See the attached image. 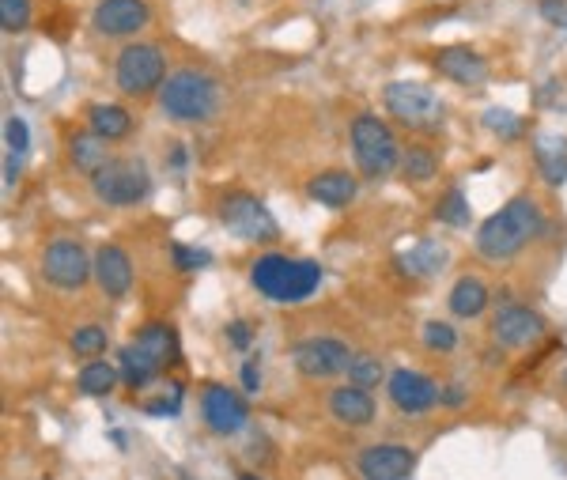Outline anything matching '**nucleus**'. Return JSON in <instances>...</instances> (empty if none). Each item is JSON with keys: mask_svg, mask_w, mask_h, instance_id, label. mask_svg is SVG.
Instances as JSON below:
<instances>
[{"mask_svg": "<svg viewBox=\"0 0 567 480\" xmlns=\"http://www.w3.org/2000/svg\"><path fill=\"white\" fill-rule=\"evenodd\" d=\"M220 223L246 242H273L280 235L273 212L261 205L254 193H227L220 201Z\"/></svg>", "mask_w": 567, "mask_h": 480, "instance_id": "obj_8", "label": "nucleus"}, {"mask_svg": "<svg viewBox=\"0 0 567 480\" xmlns=\"http://www.w3.org/2000/svg\"><path fill=\"white\" fill-rule=\"evenodd\" d=\"M95 280H99L103 295L121 299V295L133 288V261H129V254L121 246H99V254H95Z\"/></svg>", "mask_w": 567, "mask_h": 480, "instance_id": "obj_17", "label": "nucleus"}, {"mask_svg": "<svg viewBox=\"0 0 567 480\" xmlns=\"http://www.w3.org/2000/svg\"><path fill=\"white\" fill-rule=\"evenodd\" d=\"M239 480H261V477H254V473H242V477Z\"/></svg>", "mask_w": 567, "mask_h": 480, "instance_id": "obj_41", "label": "nucleus"}, {"mask_svg": "<svg viewBox=\"0 0 567 480\" xmlns=\"http://www.w3.org/2000/svg\"><path fill=\"white\" fill-rule=\"evenodd\" d=\"M439 405L462 409V405H465V390H462V386H443V390H439Z\"/></svg>", "mask_w": 567, "mask_h": 480, "instance_id": "obj_39", "label": "nucleus"}, {"mask_svg": "<svg viewBox=\"0 0 567 480\" xmlns=\"http://www.w3.org/2000/svg\"><path fill=\"white\" fill-rule=\"evenodd\" d=\"M110 140H103L99 133H72L69 140V159H72V167L76 171H84V174H99L110 163V148H106Z\"/></svg>", "mask_w": 567, "mask_h": 480, "instance_id": "obj_21", "label": "nucleus"}, {"mask_svg": "<svg viewBox=\"0 0 567 480\" xmlns=\"http://www.w3.org/2000/svg\"><path fill=\"white\" fill-rule=\"evenodd\" d=\"M144 352V356H152L159 367H167L174 360V329L163 326V322H148V326L137 333V341H133Z\"/></svg>", "mask_w": 567, "mask_h": 480, "instance_id": "obj_27", "label": "nucleus"}, {"mask_svg": "<svg viewBox=\"0 0 567 480\" xmlns=\"http://www.w3.org/2000/svg\"><path fill=\"white\" fill-rule=\"evenodd\" d=\"M227 337H231L235 348H250V326H246V322H231V326H227Z\"/></svg>", "mask_w": 567, "mask_h": 480, "instance_id": "obj_40", "label": "nucleus"}, {"mask_svg": "<svg viewBox=\"0 0 567 480\" xmlns=\"http://www.w3.org/2000/svg\"><path fill=\"white\" fill-rule=\"evenodd\" d=\"M27 23H31V0H0V27L8 35L27 31Z\"/></svg>", "mask_w": 567, "mask_h": 480, "instance_id": "obj_32", "label": "nucleus"}, {"mask_svg": "<svg viewBox=\"0 0 567 480\" xmlns=\"http://www.w3.org/2000/svg\"><path fill=\"white\" fill-rule=\"evenodd\" d=\"M72 352L76 356H87V360H95L99 352L106 348V329L103 326H80L72 333Z\"/></svg>", "mask_w": 567, "mask_h": 480, "instance_id": "obj_33", "label": "nucleus"}, {"mask_svg": "<svg viewBox=\"0 0 567 480\" xmlns=\"http://www.w3.org/2000/svg\"><path fill=\"white\" fill-rule=\"evenodd\" d=\"M545 231V212L533 197H511L496 216L477 227V254L484 261H511Z\"/></svg>", "mask_w": 567, "mask_h": 480, "instance_id": "obj_1", "label": "nucleus"}, {"mask_svg": "<svg viewBox=\"0 0 567 480\" xmlns=\"http://www.w3.org/2000/svg\"><path fill=\"white\" fill-rule=\"evenodd\" d=\"M91 189H95V197L103 205L129 208L148 197L152 178H148V167L140 159H110L103 171L91 174Z\"/></svg>", "mask_w": 567, "mask_h": 480, "instance_id": "obj_5", "label": "nucleus"}, {"mask_svg": "<svg viewBox=\"0 0 567 480\" xmlns=\"http://www.w3.org/2000/svg\"><path fill=\"white\" fill-rule=\"evenodd\" d=\"M533 159H537V167H541V174H545L549 186L567 182V137H560V133L537 137V144H533Z\"/></svg>", "mask_w": 567, "mask_h": 480, "instance_id": "obj_20", "label": "nucleus"}, {"mask_svg": "<svg viewBox=\"0 0 567 480\" xmlns=\"http://www.w3.org/2000/svg\"><path fill=\"white\" fill-rule=\"evenodd\" d=\"M118 363H106V360H91L80 367V375H76V386H80V394L84 397H106L114 390V382H118Z\"/></svg>", "mask_w": 567, "mask_h": 480, "instance_id": "obj_28", "label": "nucleus"}, {"mask_svg": "<svg viewBox=\"0 0 567 480\" xmlns=\"http://www.w3.org/2000/svg\"><path fill=\"white\" fill-rule=\"evenodd\" d=\"M329 412L337 424H348V428H367L375 420V397L367 394L363 386L348 382V386H337L329 394Z\"/></svg>", "mask_w": 567, "mask_h": 480, "instance_id": "obj_18", "label": "nucleus"}, {"mask_svg": "<svg viewBox=\"0 0 567 480\" xmlns=\"http://www.w3.org/2000/svg\"><path fill=\"white\" fill-rule=\"evenodd\" d=\"M163 76H167V57L159 46L152 42H133L118 53V69H114V80L125 95H148V91H159L163 87Z\"/></svg>", "mask_w": 567, "mask_h": 480, "instance_id": "obj_6", "label": "nucleus"}, {"mask_svg": "<svg viewBox=\"0 0 567 480\" xmlns=\"http://www.w3.org/2000/svg\"><path fill=\"white\" fill-rule=\"evenodd\" d=\"M4 144H8V159H4V182L8 186H16L19 178V163H23V155H27V121L19 118V114H8L4 118Z\"/></svg>", "mask_w": 567, "mask_h": 480, "instance_id": "obj_26", "label": "nucleus"}, {"mask_svg": "<svg viewBox=\"0 0 567 480\" xmlns=\"http://www.w3.org/2000/svg\"><path fill=\"white\" fill-rule=\"evenodd\" d=\"M242 386H246L250 394H258V386H261V367H258V360H246V363H242Z\"/></svg>", "mask_w": 567, "mask_h": 480, "instance_id": "obj_38", "label": "nucleus"}, {"mask_svg": "<svg viewBox=\"0 0 567 480\" xmlns=\"http://www.w3.org/2000/svg\"><path fill=\"white\" fill-rule=\"evenodd\" d=\"M435 220L450 223V227H469V201L462 189H447L443 201L435 205Z\"/></svg>", "mask_w": 567, "mask_h": 480, "instance_id": "obj_31", "label": "nucleus"}, {"mask_svg": "<svg viewBox=\"0 0 567 480\" xmlns=\"http://www.w3.org/2000/svg\"><path fill=\"white\" fill-rule=\"evenodd\" d=\"M424 344L431 352H454L458 348V333L447 322H424Z\"/></svg>", "mask_w": 567, "mask_h": 480, "instance_id": "obj_34", "label": "nucleus"}, {"mask_svg": "<svg viewBox=\"0 0 567 480\" xmlns=\"http://www.w3.org/2000/svg\"><path fill=\"white\" fill-rule=\"evenodd\" d=\"M386 394H390V401H394V409L409 412V416H416V412H428V409H435V405H439V386H435L428 375L409 371V367H401V371H394V375H390V382H386Z\"/></svg>", "mask_w": 567, "mask_h": 480, "instance_id": "obj_14", "label": "nucleus"}, {"mask_svg": "<svg viewBox=\"0 0 567 480\" xmlns=\"http://www.w3.org/2000/svg\"><path fill=\"white\" fill-rule=\"evenodd\" d=\"M152 19V8L148 0H99L95 12H91V23L95 31L106 38H129L144 31Z\"/></svg>", "mask_w": 567, "mask_h": 480, "instance_id": "obj_12", "label": "nucleus"}, {"mask_svg": "<svg viewBox=\"0 0 567 480\" xmlns=\"http://www.w3.org/2000/svg\"><path fill=\"white\" fill-rule=\"evenodd\" d=\"M42 276L61 292H76L95 276V261L87 258L84 242L76 239H53L42 254Z\"/></svg>", "mask_w": 567, "mask_h": 480, "instance_id": "obj_9", "label": "nucleus"}, {"mask_svg": "<svg viewBox=\"0 0 567 480\" xmlns=\"http://www.w3.org/2000/svg\"><path fill=\"white\" fill-rule=\"evenodd\" d=\"M484 125H488L492 133H503V137H515L518 129H522L511 110H488V114H484Z\"/></svg>", "mask_w": 567, "mask_h": 480, "instance_id": "obj_36", "label": "nucleus"}, {"mask_svg": "<svg viewBox=\"0 0 567 480\" xmlns=\"http://www.w3.org/2000/svg\"><path fill=\"white\" fill-rule=\"evenodd\" d=\"M435 69L462 87H481L488 80L484 57L477 50H469V46H447V50H439L435 53Z\"/></svg>", "mask_w": 567, "mask_h": 480, "instance_id": "obj_16", "label": "nucleus"}, {"mask_svg": "<svg viewBox=\"0 0 567 480\" xmlns=\"http://www.w3.org/2000/svg\"><path fill=\"white\" fill-rule=\"evenodd\" d=\"M307 193L326 208H348L356 201V193H360V182L348 171H322L310 178Z\"/></svg>", "mask_w": 567, "mask_h": 480, "instance_id": "obj_19", "label": "nucleus"}, {"mask_svg": "<svg viewBox=\"0 0 567 480\" xmlns=\"http://www.w3.org/2000/svg\"><path fill=\"white\" fill-rule=\"evenodd\" d=\"M416 469V454L401 443H375L360 454L363 480H405Z\"/></svg>", "mask_w": 567, "mask_h": 480, "instance_id": "obj_15", "label": "nucleus"}, {"mask_svg": "<svg viewBox=\"0 0 567 480\" xmlns=\"http://www.w3.org/2000/svg\"><path fill=\"white\" fill-rule=\"evenodd\" d=\"M118 371H121V382H125L129 390H144L163 367H159L152 356H144L137 344H125L118 356Z\"/></svg>", "mask_w": 567, "mask_h": 480, "instance_id": "obj_24", "label": "nucleus"}, {"mask_svg": "<svg viewBox=\"0 0 567 480\" xmlns=\"http://www.w3.org/2000/svg\"><path fill=\"white\" fill-rule=\"evenodd\" d=\"M250 284L258 288L265 299L273 303H303L318 292L322 284V265L318 261H303V258H284V254H265V258L254 261L250 269Z\"/></svg>", "mask_w": 567, "mask_h": 480, "instance_id": "obj_2", "label": "nucleus"}, {"mask_svg": "<svg viewBox=\"0 0 567 480\" xmlns=\"http://www.w3.org/2000/svg\"><path fill=\"white\" fill-rule=\"evenodd\" d=\"M541 337H545V318L530 307L507 303V307H499L496 318H492V341H496L499 348L522 352V348H533Z\"/></svg>", "mask_w": 567, "mask_h": 480, "instance_id": "obj_10", "label": "nucleus"}, {"mask_svg": "<svg viewBox=\"0 0 567 480\" xmlns=\"http://www.w3.org/2000/svg\"><path fill=\"white\" fill-rule=\"evenodd\" d=\"M159 106L174 121H208L220 106V84L201 69H178L159 87Z\"/></svg>", "mask_w": 567, "mask_h": 480, "instance_id": "obj_3", "label": "nucleus"}, {"mask_svg": "<svg viewBox=\"0 0 567 480\" xmlns=\"http://www.w3.org/2000/svg\"><path fill=\"white\" fill-rule=\"evenodd\" d=\"M352 155L367 182H382L401 167V144H397L394 129L378 121L375 114H360L352 121Z\"/></svg>", "mask_w": 567, "mask_h": 480, "instance_id": "obj_4", "label": "nucleus"}, {"mask_svg": "<svg viewBox=\"0 0 567 480\" xmlns=\"http://www.w3.org/2000/svg\"><path fill=\"white\" fill-rule=\"evenodd\" d=\"M564 386H567V371H564Z\"/></svg>", "mask_w": 567, "mask_h": 480, "instance_id": "obj_42", "label": "nucleus"}, {"mask_svg": "<svg viewBox=\"0 0 567 480\" xmlns=\"http://www.w3.org/2000/svg\"><path fill=\"white\" fill-rule=\"evenodd\" d=\"M439 174V159L424 144H409L401 148V178L405 182H431Z\"/></svg>", "mask_w": 567, "mask_h": 480, "instance_id": "obj_29", "label": "nucleus"}, {"mask_svg": "<svg viewBox=\"0 0 567 480\" xmlns=\"http://www.w3.org/2000/svg\"><path fill=\"white\" fill-rule=\"evenodd\" d=\"M171 258H174V269H178V273H197L201 265L212 261V254H208V250H189L186 242H174Z\"/></svg>", "mask_w": 567, "mask_h": 480, "instance_id": "obj_35", "label": "nucleus"}, {"mask_svg": "<svg viewBox=\"0 0 567 480\" xmlns=\"http://www.w3.org/2000/svg\"><path fill=\"white\" fill-rule=\"evenodd\" d=\"M382 360L378 356H371V352H352V363H348V378L356 382V386H363V390H371V386H378L382 382Z\"/></svg>", "mask_w": 567, "mask_h": 480, "instance_id": "obj_30", "label": "nucleus"}, {"mask_svg": "<svg viewBox=\"0 0 567 480\" xmlns=\"http://www.w3.org/2000/svg\"><path fill=\"white\" fill-rule=\"evenodd\" d=\"M348 363H352V348L337 337H314L295 348V367L307 378H333L348 371Z\"/></svg>", "mask_w": 567, "mask_h": 480, "instance_id": "obj_11", "label": "nucleus"}, {"mask_svg": "<svg viewBox=\"0 0 567 480\" xmlns=\"http://www.w3.org/2000/svg\"><path fill=\"white\" fill-rule=\"evenodd\" d=\"M450 261V254H447V246L443 242H431V239H424V242H416L413 250L409 254H401V269L409 276H420V280H428V276H435L443 265Z\"/></svg>", "mask_w": 567, "mask_h": 480, "instance_id": "obj_23", "label": "nucleus"}, {"mask_svg": "<svg viewBox=\"0 0 567 480\" xmlns=\"http://www.w3.org/2000/svg\"><path fill=\"white\" fill-rule=\"evenodd\" d=\"M541 16L556 27H567V4L564 0H541Z\"/></svg>", "mask_w": 567, "mask_h": 480, "instance_id": "obj_37", "label": "nucleus"}, {"mask_svg": "<svg viewBox=\"0 0 567 480\" xmlns=\"http://www.w3.org/2000/svg\"><path fill=\"white\" fill-rule=\"evenodd\" d=\"M201 412H205V424L216 435H239L250 424V405L227 386H208L201 394Z\"/></svg>", "mask_w": 567, "mask_h": 480, "instance_id": "obj_13", "label": "nucleus"}, {"mask_svg": "<svg viewBox=\"0 0 567 480\" xmlns=\"http://www.w3.org/2000/svg\"><path fill=\"white\" fill-rule=\"evenodd\" d=\"M447 303L458 318H481L484 310H488V288H484L477 276H462V280L450 288Z\"/></svg>", "mask_w": 567, "mask_h": 480, "instance_id": "obj_25", "label": "nucleus"}, {"mask_svg": "<svg viewBox=\"0 0 567 480\" xmlns=\"http://www.w3.org/2000/svg\"><path fill=\"white\" fill-rule=\"evenodd\" d=\"M87 129L91 133H99L103 140H121L133 133V118H129V110L125 106H114V103H95L87 110Z\"/></svg>", "mask_w": 567, "mask_h": 480, "instance_id": "obj_22", "label": "nucleus"}, {"mask_svg": "<svg viewBox=\"0 0 567 480\" xmlns=\"http://www.w3.org/2000/svg\"><path fill=\"white\" fill-rule=\"evenodd\" d=\"M386 110L394 114L405 129H439L443 125V103L439 95L424 84H390L386 87Z\"/></svg>", "mask_w": 567, "mask_h": 480, "instance_id": "obj_7", "label": "nucleus"}]
</instances>
